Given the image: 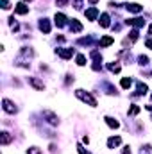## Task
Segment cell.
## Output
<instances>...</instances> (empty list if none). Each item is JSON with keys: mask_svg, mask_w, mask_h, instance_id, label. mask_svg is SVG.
<instances>
[{"mask_svg": "<svg viewBox=\"0 0 152 154\" xmlns=\"http://www.w3.org/2000/svg\"><path fill=\"white\" fill-rule=\"evenodd\" d=\"M75 95L81 99V100H82V102L90 104L91 108H95V106H97V100H95V99H93V97H91L88 91H84V90H75Z\"/></svg>", "mask_w": 152, "mask_h": 154, "instance_id": "cell-1", "label": "cell"}, {"mask_svg": "<svg viewBox=\"0 0 152 154\" xmlns=\"http://www.w3.org/2000/svg\"><path fill=\"white\" fill-rule=\"evenodd\" d=\"M2 108H4L5 113H16V111H18V108L14 106V102H11L9 99H4V100H2Z\"/></svg>", "mask_w": 152, "mask_h": 154, "instance_id": "cell-2", "label": "cell"}, {"mask_svg": "<svg viewBox=\"0 0 152 154\" xmlns=\"http://www.w3.org/2000/svg\"><path fill=\"white\" fill-rule=\"evenodd\" d=\"M20 56H29V57H31V56H32V50H31V48H27V47H23V48L20 50ZM16 65H18V66H25V68L29 66L27 63H22V57H18V59H16Z\"/></svg>", "mask_w": 152, "mask_h": 154, "instance_id": "cell-3", "label": "cell"}, {"mask_svg": "<svg viewBox=\"0 0 152 154\" xmlns=\"http://www.w3.org/2000/svg\"><path fill=\"white\" fill-rule=\"evenodd\" d=\"M14 13H16V14H27V13H29V5H27L25 2H20V4H16Z\"/></svg>", "mask_w": 152, "mask_h": 154, "instance_id": "cell-4", "label": "cell"}, {"mask_svg": "<svg viewBox=\"0 0 152 154\" xmlns=\"http://www.w3.org/2000/svg\"><path fill=\"white\" fill-rule=\"evenodd\" d=\"M54 20H56V25H57V27H65V25H66V20H68V18H66V16H65L63 13H56Z\"/></svg>", "mask_w": 152, "mask_h": 154, "instance_id": "cell-5", "label": "cell"}, {"mask_svg": "<svg viewBox=\"0 0 152 154\" xmlns=\"http://www.w3.org/2000/svg\"><path fill=\"white\" fill-rule=\"evenodd\" d=\"M125 23L127 25H132V27H143L145 25V20L143 18H129V20H125Z\"/></svg>", "mask_w": 152, "mask_h": 154, "instance_id": "cell-6", "label": "cell"}, {"mask_svg": "<svg viewBox=\"0 0 152 154\" xmlns=\"http://www.w3.org/2000/svg\"><path fill=\"white\" fill-rule=\"evenodd\" d=\"M57 54H59L63 59H70V57L75 54V50H74V48H59V50H57Z\"/></svg>", "mask_w": 152, "mask_h": 154, "instance_id": "cell-7", "label": "cell"}, {"mask_svg": "<svg viewBox=\"0 0 152 154\" xmlns=\"http://www.w3.org/2000/svg\"><path fill=\"white\" fill-rule=\"evenodd\" d=\"M43 116L48 118V124H52V125H57V124H59V118L54 115L52 111H43Z\"/></svg>", "mask_w": 152, "mask_h": 154, "instance_id": "cell-8", "label": "cell"}, {"mask_svg": "<svg viewBox=\"0 0 152 154\" xmlns=\"http://www.w3.org/2000/svg\"><path fill=\"white\" fill-rule=\"evenodd\" d=\"M125 7L129 13H141L143 11V5H140V4H125Z\"/></svg>", "mask_w": 152, "mask_h": 154, "instance_id": "cell-9", "label": "cell"}, {"mask_svg": "<svg viewBox=\"0 0 152 154\" xmlns=\"http://www.w3.org/2000/svg\"><path fill=\"white\" fill-rule=\"evenodd\" d=\"M97 16H99V9H97L95 5L90 7V9H86V18H88V20H95Z\"/></svg>", "mask_w": 152, "mask_h": 154, "instance_id": "cell-10", "label": "cell"}, {"mask_svg": "<svg viewBox=\"0 0 152 154\" xmlns=\"http://www.w3.org/2000/svg\"><path fill=\"white\" fill-rule=\"evenodd\" d=\"M120 143H122V138H120V136H111V138L108 140V147H109V149H114V147H118Z\"/></svg>", "mask_w": 152, "mask_h": 154, "instance_id": "cell-11", "label": "cell"}, {"mask_svg": "<svg viewBox=\"0 0 152 154\" xmlns=\"http://www.w3.org/2000/svg\"><path fill=\"white\" fill-rule=\"evenodd\" d=\"M27 81H29V84H32L36 90H45V84H43V82H39L36 77H27Z\"/></svg>", "mask_w": 152, "mask_h": 154, "instance_id": "cell-12", "label": "cell"}, {"mask_svg": "<svg viewBox=\"0 0 152 154\" xmlns=\"http://www.w3.org/2000/svg\"><path fill=\"white\" fill-rule=\"evenodd\" d=\"M39 29L45 32V34H48L50 32V22L47 20V18H43V20H39Z\"/></svg>", "mask_w": 152, "mask_h": 154, "instance_id": "cell-13", "label": "cell"}, {"mask_svg": "<svg viewBox=\"0 0 152 154\" xmlns=\"http://www.w3.org/2000/svg\"><path fill=\"white\" fill-rule=\"evenodd\" d=\"M104 120H106V124H108V125H109L111 129H118V127H120V122H118L116 118H111V116H106Z\"/></svg>", "mask_w": 152, "mask_h": 154, "instance_id": "cell-14", "label": "cell"}, {"mask_svg": "<svg viewBox=\"0 0 152 154\" xmlns=\"http://www.w3.org/2000/svg\"><path fill=\"white\" fill-rule=\"evenodd\" d=\"M70 29H72L74 32H81V31H82V23H81L79 20H75V18H74V20L70 22Z\"/></svg>", "mask_w": 152, "mask_h": 154, "instance_id": "cell-15", "label": "cell"}, {"mask_svg": "<svg viewBox=\"0 0 152 154\" xmlns=\"http://www.w3.org/2000/svg\"><path fill=\"white\" fill-rule=\"evenodd\" d=\"M147 90H149V86L140 81V82H138V91H136V95H147V93H149Z\"/></svg>", "mask_w": 152, "mask_h": 154, "instance_id": "cell-16", "label": "cell"}, {"mask_svg": "<svg viewBox=\"0 0 152 154\" xmlns=\"http://www.w3.org/2000/svg\"><path fill=\"white\" fill-rule=\"evenodd\" d=\"M113 41H114V38L113 36H104V38H100V47H109V45H113Z\"/></svg>", "mask_w": 152, "mask_h": 154, "instance_id": "cell-17", "label": "cell"}, {"mask_svg": "<svg viewBox=\"0 0 152 154\" xmlns=\"http://www.w3.org/2000/svg\"><path fill=\"white\" fill-rule=\"evenodd\" d=\"M100 25L106 29V27H109V14L108 13H102L100 14Z\"/></svg>", "mask_w": 152, "mask_h": 154, "instance_id": "cell-18", "label": "cell"}, {"mask_svg": "<svg viewBox=\"0 0 152 154\" xmlns=\"http://www.w3.org/2000/svg\"><path fill=\"white\" fill-rule=\"evenodd\" d=\"M11 140H13V136H11L7 131H2V145H9Z\"/></svg>", "mask_w": 152, "mask_h": 154, "instance_id": "cell-19", "label": "cell"}, {"mask_svg": "<svg viewBox=\"0 0 152 154\" xmlns=\"http://www.w3.org/2000/svg\"><path fill=\"white\" fill-rule=\"evenodd\" d=\"M75 63L79 65V66H84V65H86V57H84L82 54H79V56L75 57Z\"/></svg>", "mask_w": 152, "mask_h": 154, "instance_id": "cell-20", "label": "cell"}, {"mask_svg": "<svg viewBox=\"0 0 152 154\" xmlns=\"http://www.w3.org/2000/svg\"><path fill=\"white\" fill-rule=\"evenodd\" d=\"M108 68H109L111 72H114V74H118V72H120V65H118V63H109V65H108Z\"/></svg>", "mask_w": 152, "mask_h": 154, "instance_id": "cell-21", "label": "cell"}, {"mask_svg": "<svg viewBox=\"0 0 152 154\" xmlns=\"http://www.w3.org/2000/svg\"><path fill=\"white\" fill-rule=\"evenodd\" d=\"M131 84H132V81H131L129 77H123V79H122V88L127 90V88H131Z\"/></svg>", "mask_w": 152, "mask_h": 154, "instance_id": "cell-22", "label": "cell"}, {"mask_svg": "<svg viewBox=\"0 0 152 154\" xmlns=\"http://www.w3.org/2000/svg\"><path fill=\"white\" fill-rule=\"evenodd\" d=\"M140 154H152V145H143L140 149Z\"/></svg>", "mask_w": 152, "mask_h": 154, "instance_id": "cell-23", "label": "cell"}, {"mask_svg": "<svg viewBox=\"0 0 152 154\" xmlns=\"http://www.w3.org/2000/svg\"><path fill=\"white\" fill-rule=\"evenodd\" d=\"M138 113H140V106H136V104H132V106H131V109H129V115H138Z\"/></svg>", "mask_w": 152, "mask_h": 154, "instance_id": "cell-24", "label": "cell"}, {"mask_svg": "<svg viewBox=\"0 0 152 154\" xmlns=\"http://www.w3.org/2000/svg\"><path fill=\"white\" fill-rule=\"evenodd\" d=\"M27 154H43V152H41V149H38V147H29L27 149Z\"/></svg>", "mask_w": 152, "mask_h": 154, "instance_id": "cell-25", "label": "cell"}, {"mask_svg": "<svg viewBox=\"0 0 152 154\" xmlns=\"http://www.w3.org/2000/svg\"><path fill=\"white\" fill-rule=\"evenodd\" d=\"M138 61H140V65H141V66H145V65H147V61H149V57H147V56H140V57H138Z\"/></svg>", "mask_w": 152, "mask_h": 154, "instance_id": "cell-26", "label": "cell"}, {"mask_svg": "<svg viewBox=\"0 0 152 154\" xmlns=\"http://www.w3.org/2000/svg\"><path fill=\"white\" fill-rule=\"evenodd\" d=\"M77 151H79V154H91L90 151H86V149H84L82 145H77Z\"/></svg>", "mask_w": 152, "mask_h": 154, "instance_id": "cell-27", "label": "cell"}, {"mask_svg": "<svg viewBox=\"0 0 152 154\" xmlns=\"http://www.w3.org/2000/svg\"><path fill=\"white\" fill-rule=\"evenodd\" d=\"M138 34H140V32H138L136 29H134V31H131V39H132V41H136V39H138Z\"/></svg>", "mask_w": 152, "mask_h": 154, "instance_id": "cell-28", "label": "cell"}, {"mask_svg": "<svg viewBox=\"0 0 152 154\" xmlns=\"http://www.w3.org/2000/svg\"><path fill=\"white\" fill-rule=\"evenodd\" d=\"M9 7H11L9 0H2V9H9Z\"/></svg>", "mask_w": 152, "mask_h": 154, "instance_id": "cell-29", "label": "cell"}, {"mask_svg": "<svg viewBox=\"0 0 152 154\" xmlns=\"http://www.w3.org/2000/svg\"><path fill=\"white\" fill-rule=\"evenodd\" d=\"M145 45H147V48H150V50H152V38L147 39V41H145Z\"/></svg>", "mask_w": 152, "mask_h": 154, "instance_id": "cell-30", "label": "cell"}, {"mask_svg": "<svg viewBox=\"0 0 152 154\" xmlns=\"http://www.w3.org/2000/svg\"><path fill=\"white\" fill-rule=\"evenodd\" d=\"M122 154H131V147H123V151H122Z\"/></svg>", "mask_w": 152, "mask_h": 154, "instance_id": "cell-31", "label": "cell"}, {"mask_svg": "<svg viewBox=\"0 0 152 154\" xmlns=\"http://www.w3.org/2000/svg\"><path fill=\"white\" fill-rule=\"evenodd\" d=\"M56 2H57L59 5H65V4H66V0H56Z\"/></svg>", "mask_w": 152, "mask_h": 154, "instance_id": "cell-32", "label": "cell"}, {"mask_svg": "<svg viewBox=\"0 0 152 154\" xmlns=\"http://www.w3.org/2000/svg\"><path fill=\"white\" fill-rule=\"evenodd\" d=\"M75 2H77V5H75V7L79 9V7H81V0H75Z\"/></svg>", "mask_w": 152, "mask_h": 154, "instance_id": "cell-33", "label": "cell"}, {"mask_svg": "<svg viewBox=\"0 0 152 154\" xmlns=\"http://www.w3.org/2000/svg\"><path fill=\"white\" fill-rule=\"evenodd\" d=\"M97 2H99V0H90V4H97Z\"/></svg>", "mask_w": 152, "mask_h": 154, "instance_id": "cell-34", "label": "cell"}, {"mask_svg": "<svg viewBox=\"0 0 152 154\" xmlns=\"http://www.w3.org/2000/svg\"><path fill=\"white\" fill-rule=\"evenodd\" d=\"M149 34H152V25L149 27Z\"/></svg>", "mask_w": 152, "mask_h": 154, "instance_id": "cell-35", "label": "cell"}, {"mask_svg": "<svg viewBox=\"0 0 152 154\" xmlns=\"http://www.w3.org/2000/svg\"><path fill=\"white\" fill-rule=\"evenodd\" d=\"M25 2H31V0H25Z\"/></svg>", "mask_w": 152, "mask_h": 154, "instance_id": "cell-36", "label": "cell"}]
</instances>
